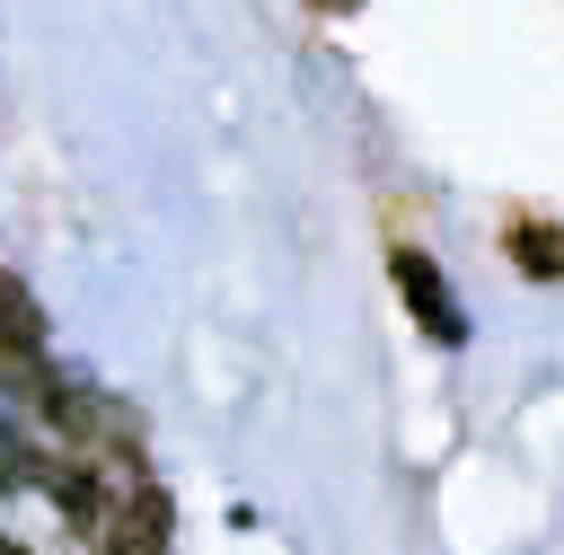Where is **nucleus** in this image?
<instances>
[{
    "instance_id": "obj_1",
    "label": "nucleus",
    "mask_w": 564,
    "mask_h": 555,
    "mask_svg": "<svg viewBox=\"0 0 564 555\" xmlns=\"http://www.w3.org/2000/svg\"><path fill=\"white\" fill-rule=\"evenodd\" d=\"M44 423L62 432V449H79V458H132L141 467V414L123 405V396H106V388H88V379H53L44 388Z\"/></svg>"
},
{
    "instance_id": "obj_2",
    "label": "nucleus",
    "mask_w": 564,
    "mask_h": 555,
    "mask_svg": "<svg viewBox=\"0 0 564 555\" xmlns=\"http://www.w3.org/2000/svg\"><path fill=\"white\" fill-rule=\"evenodd\" d=\"M0 379L18 388V396H35L44 405V388H53V361H44V308H35V291L0 264Z\"/></svg>"
},
{
    "instance_id": "obj_3",
    "label": "nucleus",
    "mask_w": 564,
    "mask_h": 555,
    "mask_svg": "<svg viewBox=\"0 0 564 555\" xmlns=\"http://www.w3.org/2000/svg\"><path fill=\"white\" fill-rule=\"evenodd\" d=\"M176 546V502L141 476V485H123V502L106 511V529H97V555H167Z\"/></svg>"
},
{
    "instance_id": "obj_4",
    "label": "nucleus",
    "mask_w": 564,
    "mask_h": 555,
    "mask_svg": "<svg viewBox=\"0 0 564 555\" xmlns=\"http://www.w3.org/2000/svg\"><path fill=\"white\" fill-rule=\"evenodd\" d=\"M388 273H397V291H405V308L441 335V344H467V317H458V300H449V282H441V264L432 255H414V247H397L388 255Z\"/></svg>"
},
{
    "instance_id": "obj_5",
    "label": "nucleus",
    "mask_w": 564,
    "mask_h": 555,
    "mask_svg": "<svg viewBox=\"0 0 564 555\" xmlns=\"http://www.w3.org/2000/svg\"><path fill=\"white\" fill-rule=\"evenodd\" d=\"M511 264H520L529 282H555V273H564V229H546V220H520V229H511Z\"/></svg>"
},
{
    "instance_id": "obj_6",
    "label": "nucleus",
    "mask_w": 564,
    "mask_h": 555,
    "mask_svg": "<svg viewBox=\"0 0 564 555\" xmlns=\"http://www.w3.org/2000/svg\"><path fill=\"white\" fill-rule=\"evenodd\" d=\"M44 476V449H26V432H18V414L0 405V493H26Z\"/></svg>"
},
{
    "instance_id": "obj_7",
    "label": "nucleus",
    "mask_w": 564,
    "mask_h": 555,
    "mask_svg": "<svg viewBox=\"0 0 564 555\" xmlns=\"http://www.w3.org/2000/svg\"><path fill=\"white\" fill-rule=\"evenodd\" d=\"M0 555H35V546H18V537H0Z\"/></svg>"
}]
</instances>
